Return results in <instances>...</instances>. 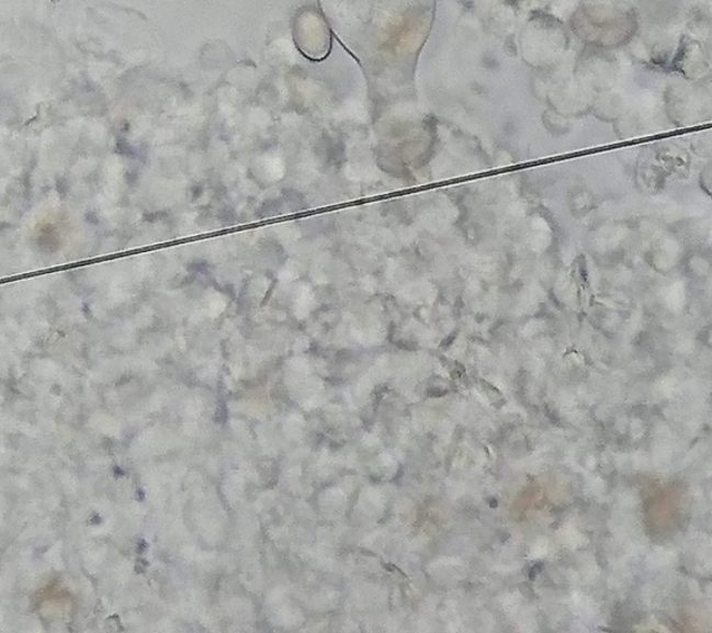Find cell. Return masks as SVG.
Here are the masks:
<instances>
[{
	"label": "cell",
	"instance_id": "obj_1",
	"mask_svg": "<svg viewBox=\"0 0 712 633\" xmlns=\"http://www.w3.org/2000/svg\"><path fill=\"white\" fill-rule=\"evenodd\" d=\"M146 547H148V545H146L145 542H142V544H139V547H138V552L142 553Z\"/></svg>",
	"mask_w": 712,
	"mask_h": 633
},
{
	"label": "cell",
	"instance_id": "obj_2",
	"mask_svg": "<svg viewBox=\"0 0 712 633\" xmlns=\"http://www.w3.org/2000/svg\"><path fill=\"white\" fill-rule=\"evenodd\" d=\"M115 472H116V476H122V474H123V472L121 470H118V467H116Z\"/></svg>",
	"mask_w": 712,
	"mask_h": 633
}]
</instances>
